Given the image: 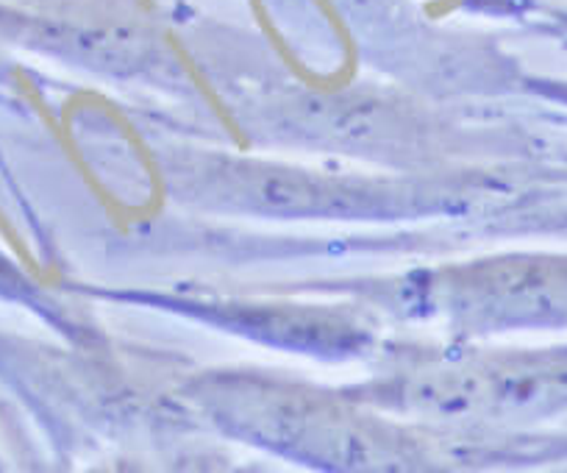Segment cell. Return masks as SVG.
Returning <instances> with one entry per match:
<instances>
[{
	"label": "cell",
	"mask_w": 567,
	"mask_h": 473,
	"mask_svg": "<svg viewBox=\"0 0 567 473\" xmlns=\"http://www.w3.org/2000/svg\"><path fill=\"white\" fill-rule=\"evenodd\" d=\"M217 410L245 434L346 473H420L423 462L398 434L346 407L265 384H231Z\"/></svg>",
	"instance_id": "cell-1"
},
{
	"label": "cell",
	"mask_w": 567,
	"mask_h": 473,
	"mask_svg": "<svg viewBox=\"0 0 567 473\" xmlns=\"http://www.w3.org/2000/svg\"><path fill=\"white\" fill-rule=\"evenodd\" d=\"M173 187L198 204L267 215H373L403 206L395 187L379 182H340L261 162H184L173 165Z\"/></svg>",
	"instance_id": "cell-2"
}]
</instances>
